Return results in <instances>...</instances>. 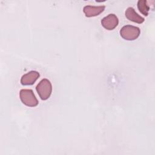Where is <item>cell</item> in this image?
Wrapping results in <instances>:
<instances>
[{
  "instance_id": "6",
  "label": "cell",
  "mask_w": 155,
  "mask_h": 155,
  "mask_svg": "<svg viewBox=\"0 0 155 155\" xmlns=\"http://www.w3.org/2000/svg\"><path fill=\"white\" fill-rule=\"evenodd\" d=\"M105 8V5L93 6V5H85L83 8V12L87 17H93L99 15Z\"/></svg>"
},
{
  "instance_id": "2",
  "label": "cell",
  "mask_w": 155,
  "mask_h": 155,
  "mask_svg": "<svg viewBox=\"0 0 155 155\" xmlns=\"http://www.w3.org/2000/svg\"><path fill=\"white\" fill-rule=\"evenodd\" d=\"M119 32L123 39L128 41H133L139 36L140 29L136 26L126 25L121 28Z\"/></svg>"
},
{
  "instance_id": "3",
  "label": "cell",
  "mask_w": 155,
  "mask_h": 155,
  "mask_svg": "<svg viewBox=\"0 0 155 155\" xmlns=\"http://www.w3.org/2000/svg\"><path fill=\"white\" fill-rule=\"evenodd\" d=\"M19 97L21 102L28 107H33L38 105L39 102L31 89H21Z\"/></svg>"
},
{
  "instance_id": "4",
  "label": "cell",
  "mask_w": 155,
  "mask_h": 155,
  "mask_svg": "<svg viewBox=\"0 0 155 155\" xmlns=\"http://www.w3.org/2000/svg\"><path fill=\"white\" fill-rule=\"evenodd\" d=\"M118 24L119 19L117 16L113 13L108 15L101 20L102 25L108 30H112L114 29L117 26Z\"/></svg>"
},
{
  "instance_id": "1",
  "label": "cell",
  "mask_w": 155,
  "mask_h": 155,
  "mask_svg": "<svg viewBox=\"0 0 155 155\" xmlns=\"http://www.w3.org/2000/svg\"><path fill=\"white\" fill-rule=\"evenodd\" d=\"M36 90L40 97L43 100H47L50 96L52 92V85L47 79H42L36 85Z\"/></svg>"
},
{
  "instance_id": "7",
  "label": "cell",
  "mask_w": 155,
  "mask_h": 155,
  "mask_svg": "<svg viewBox=\"0 0 155 155\" xmlns=\"http://www.w3.org/2000/svg\"><path fill=\"white\" fill-rule=\"evenodd\" d=\"M125 15L129 21H131L136 23L142 24L145 21V19L141 16H140L138 13H137L134 8L132 7H129L126 9Z\"/></svg>"
},
{
  "instance_id": "5",
  "label": "cell",
  "mask_w": 155,
  "mask_h": 155,
  "mask_svg": "<svg viewBox=\"0 0 155 155\" xmlns=\"http://www.w3.org/2000/svg\"><path fill=\"white\" fill-rule=\"evenodd\" d=\"M40 76V74L37 71H30L24 74L21 78V84L23 85H31Z\"/></svg>"
},
{
  "instance_id": "8",
  "label": "cell",
  "mask_w": 155,
  "mask_h": 155,
  "mask_svg": "<svg viewBox=\"0 0 155 155\" xmlns=\"http://www.w3.org/2000/svg\"><path fill=\"white\" fill-rule=\"evenodd\" d=\"M137 5L139 12L144 16H147L150 10V6L148 4V1L146 0H139Z\"/></svg>"
}]
</instances>
